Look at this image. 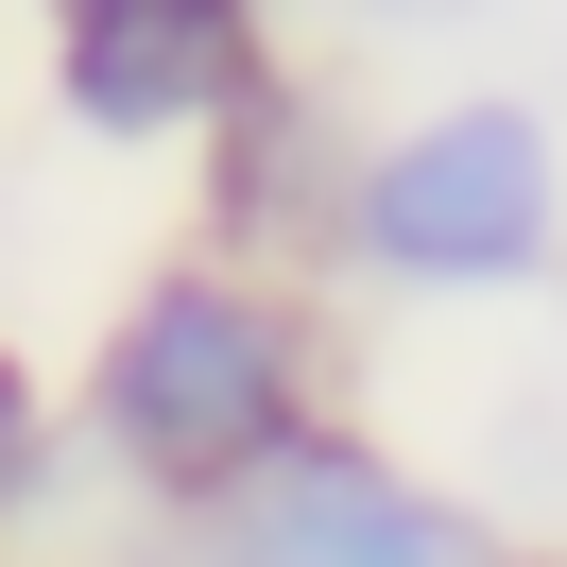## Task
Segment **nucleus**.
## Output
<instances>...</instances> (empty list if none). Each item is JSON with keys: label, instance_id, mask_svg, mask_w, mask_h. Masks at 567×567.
Returning <instances> with one entry per match:
<instances>
[{"label": "nucleus", "instance_id": "1", "mask_svg": "<svg viewBox=\"0 0 567 567\" xmlns=\"http://www.w3.org/2000/svg\"><path fill=\"white\" fill-rule=\"evenodd\" d=\"M86 447L173 516H224L276 447H310V310L241 258L138 276L104 361H86Z\"/></svg>", "mask_w": 567, "mask_h": 567}, {"label": "nucleus", "instance_id": "2", "mask_svg": "<svg viewBox=\"0 0 567 567\" xmlns=\"http://www.w3.org/2000/svg\"><path fill=\"white\" fill-rule=\"evenodd\" d=\"M327 241L361 276H395V292H498V276H533L567 241V155H550L533 104H430L344 173Z\"/></svg>", "mask_w": 567, "mask_h": 567}, {"label": "nucleus", "instance_id": "3", "mask_svg": "<svg viewBox=\"0 0 567 567\" xmlns=\"http://www.w3.org/2000/svg\"><path fill=\"white\" fill-rule=\"evenodd\" d=\"M189 550L207 567H498V533L464 516V498H430L395 447L310 430V447H276L224 516H189Z\"/></svg>", "mask_w": 567, "mask_h": 567}, {"label": "nucleus", "instance_id": "4", "mask_svg": "<svg viewBox=\"0 0 567 567\" xmlns=\"http://www.w3.org/2000/svg\"><path fill=\"white\" fill-rule=\"evenodd\" d=\"M35 52H52V104L86 138H224L276 86V35L224 18V0H70Z\"/></svg>", "mask_w": 567, "mask_h": 567}, {"label": "nucleus", "instance_id": "5", "mask_svg": "<svg viewBox=\"0 0 567 567\" xmlns=\"http://www.w3.org/2000/svg\"><path fill=\"white\" fill-rule=\"evenodd\" d=\"M52 498V395H35V361H0V533Z\"/></svg>", "mask_w": 567, "mask_h": 567}]
</instances>
